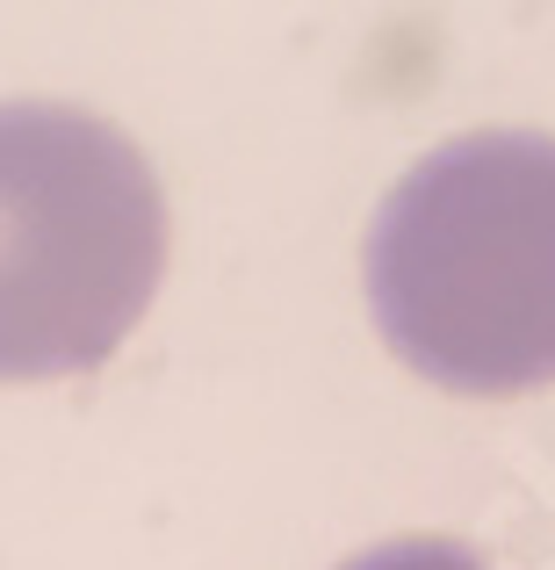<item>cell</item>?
Returning a JSON list of instances; mask_svg holds the SVG:
<instances>
[{
    "label": "cell",
    "instance_id": "cell-3",
    "mask_svg": "<svg viewBox=\"0 0 555 570\" xmlns=\"http://www.w3.org/2000/svg\"><path fill=\"white\" fill-rule=\"evenodd\" d=\"M339 570H490V563L455 534H397V542H375L361 557H347Z\"/></svg>",
    "mask_w": 555,
    "mask_h": 570
},
{
    "label": "cell",
    "instance_id": "cell-1",
    "mask_svg": "<svg viewBox=\"0 0 555 570\" xmlns=\"http://www.w3.org/2000/svg\"><path fill=\"white\" fill-rule=\"evenodd\" d=\"M368 311L412 376L455 397L555 383V138L469 130L383 195Z\"/></svg>",
    "mask_w": 555,
    "mask_h": 570
},
{
    "label": "cell",
    "instance_id": "cell-2",
    "mask_svg": "<svg viewBox=\"0 0 555 570\" xmlns=\"http://www.w3.org/2000/svg\"><path fill=\"white\" fill-rule=\"evenodd\" d=\"M167 275V195L116 124L0 101V383L101 368Z\"/></svg>",
    "mask_w": 555,
    "mask_h": 570
}]
</instances>
